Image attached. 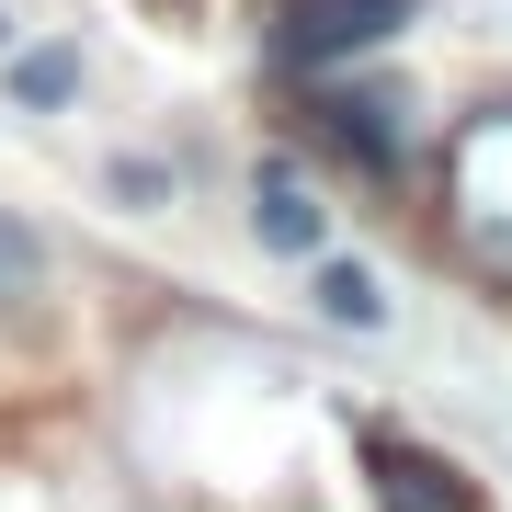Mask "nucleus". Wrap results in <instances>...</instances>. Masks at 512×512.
Returning a JSON list of instances; mask_svg holds the SVG:
<instances>
[{
    "label": "nucleus",
    "instance_id": "obj_7",
    "mask_svg": "<svg viewBox=\"0 0 512 512\" xmlns=\"http://www.w3.org/2000/svg\"><path fill=\"white\" fill-rule=\"evenodd\" d=\"M35 285H46L35 228H23V217H0V319H12V308H35Z\"/></svg>",
    "mask_w": 512,
    "mask_h": 512
},
{
    "label": "nucleus",
    "instance_id": "obj_9",
    "mask_svg": "<svg viewBox=\"0 0 512 512\" xmlns=\"http://www.w3.org/2000/svg\"><path fill=\"white\" fill-rule=\"evenodd\" d=\"M0 35H12V23H0Z\"/></svg>",
    "mask_w": 512,
    "mask_h": 512
},
{
    "label": "nucleus",
    "instance_id": "obj_1",
    "mask_svg": "<svg viewBox=\"0 0 512 512\" xmlns=\"http://www.w3.org/2000/svg\"><path fill=\"white\" fill-rule=\"evenodd\" d=\"M399 12L410 0H274V12H262V46H274L285 69H330V57L399 35Z\"/></svg>",
    "mask_w": 512,
    "mask_h": 512
},
{
    "label": "nucleus",
    "instance_id": "obj_4",
    "mask_svg": "<svg viewBox=\"0 0 512 512\" xmlns=\"http://www.w3.org/2000/svg\"><path fill=\"white\" fill-rule=\"evenodd\" d=\"M251 228L274 239V251H319V205H308V183H296L285 160H274V171L251 183Z\"/></svg>",
    "mask_w": 512,
    "mask_h": 512
},
{
    "label": "nucleus",
    "instance_id": "obj_8",
    "mask_svg": "<svg viewBox=\"0 0 512 512\" xmlns=\"http://www.w3.org/2000/svg\"><path fill=\"white\" fill-rule=\"evenodd\" d=\"M330 137L365 148V160H387V103H330Z\"/></svg>",
    "mask_w": 512,
    "mask_h": 512
},
{
    "label": "nucleus",
    "instance_id": "obj_3",
    "mask_svg": "<svg viewBox=\"0 0 512 512\" xmlns=\"http://www.w3.org/2000/svg\"><path fill=\"white\" fill-rule=\"evenodd\" d=\"M365 456H376V490L399 501V512H478V501L456 490V467H433V456H410L399 433H365Z\"/></svg>",
    "mask_w": 512,
    "mask_h": 512
},
{
    "label": "nucleus",
    "instance_id": "obj_6",
    "mask_svg": "<svg viewBox=\"0 0 512 512\" xmlns=\"http://www.w3.org/2000/svg\"><path fill=\"white\" fill-rule=\"evenodd\" d=\"M319 308L342 319V330H376V319H387V296H376L365 262H319Z\"/></svg>",
    "mask_w": 512,
    "mask_h": 512
},
{
    "label": "nucleus",
    "instance_id": "obj_2",
    "mask_svg": "<svg viewBox=\"0 0 512 512\" xmlns=\"http://www.w3.org/2000/svg\"><path fill=\"white\" fill-rule=\"evenodd\" d=\"M456 205H467V239L512 274V103L456 137Z\"/></svg>",
    "mask_w": 512,
    "mask_h": 512
},
{
    "label": "nucleus",
    "instance_id": "obj_5",
    "mask_svg": "<svg viewBox=\"0 0 512 512\" xmlns=\"http://www.w3.org/2000/svg\"><path fill=\"white\" fill-rule=\"evenodd\" d=\"M80 92V46H35V57H12V103L23 114H57Z\"/></svg>",
    "mask_w": 512,
    "mask_h": 512
}]
</instances>
